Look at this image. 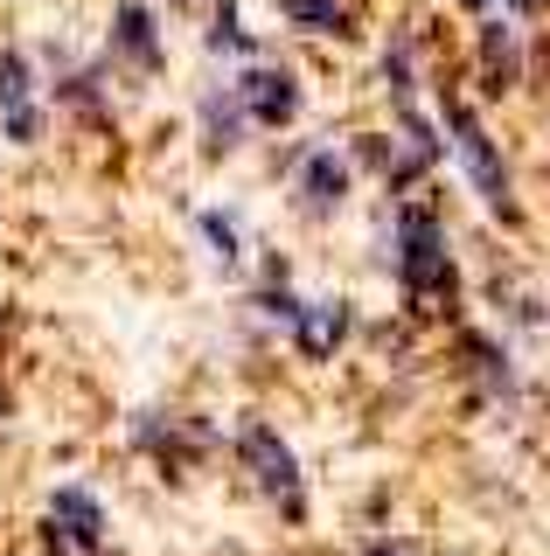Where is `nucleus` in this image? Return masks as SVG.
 <instances>
[{
    "label": "nucleus",
    "instance_id": "obj_1",
    "mask_svg": "<svg viewBox=\"0 0 550 556\" xmlns=\"http://www.w3.org/2000/svg\"><path fill=\"white\" fill-rule=\"evenodd\" d=\"M398 278H404V300L418 313L453 306V257H446V230L425 202H411L398 216Z\"/></svg>",
    "mask_w": 550,
    "mask_h": 556
},
{
    "label": "nucleus",
    "instance_id": "obj_2",
    "mask_svg": "<svg viewBox=\"0 0 550 556\" xmlns=\"http://www.w3.org/2000/svg\"><path fill=\"white\" fill-rule=\"evenodd\" d=\"M237 459L251 466L258 494H265L272 508H286L293 521L307 515V480H300V459H293V445H286L272 425H245V431H237Z\"/></svg>",
    "mask_w": 550,
    "mask_h": 556
},
{
    "label": "nucleus",
    "instance_id": "obj_3",
    "mask_svg": "<svg viewBox=\"0 0 550 556\" xmlns=\"http://www.w3.org/2000/svg\"><path fill=\"white\" fill-rule=\"evenodd\" d=\"M272 278H279V286H265V300H258V306H265L272 320L300 341V355H335L341 327H349V306H335V300H293V292H286V265H272Z\"/></svg>",
    "mask_w": 550,
    "mask_h": 556
},
{
    "label": "nucleus",
    "instance_id": "obj_4",
    "mask_svg": "<svg viewBox=\"0 0 550 556\" xmlns=\"http://www.w3.org/2000/svg\"><path fill=\"white\" fill-rule=\"evenodd\" d=\"M446 132H453V147H460V167H467L474 195L488 202V208H502V216H515V195H509V167H502V153H495V139L480 132V118L467 112V104H446Z\"/></svg>",
    "mask_w": 550,
    "mask_h": 556
},
{
    "label": "nucleus",
    "instance_id": "obj_5",
    "mask_svg": "<svg viewBox=\"0 0 550 556\" xmlns=\"http://www.w3.org/2000/svg\"><path fill=\"white\" fill-rule=\"evenodd\" d=\"M42 535H49V556H105V508L84 486H57Z\"/></svg>",
    "mask_w": 550,
    "mask_h": 556
},
{
    "label": "nucleus",
    "instance_id": "obj_6",
    "mask_svg": "<svg viewBox=\"0 0 550 556\" xmlns=\"http://www.w3.org/2000/svg\"><path fill=\"white\" fill-rule=\"evenodd\" d=\"M237 98H245V112L258 118V126H293V118H300V77H293V70H279V63L245 70Z\"/></svg>",
    "mask_w": 550,
    "mask_h": 556
},
{
    "label": "nucleus",
    "instance_id": "obj_7",
    "mask_svg": "<svg viewBox=\"0 0 550 556\" xmlns=\"http://www.w3.org/2000/svg\"><path fill=\"white\" fill-rule=\"evenodd\" d=\"M341 195H349V161H341L335 147H314V153L293 167V202L307 208V216H328Z\"/></svg>",
    "mask_w": 550,
    "mask_h": 556
},
{
    "label": "nucleus",
    "instance_id": "obj_8",
    "mask_svg": "<svg viewBox=\"0 0 550 556\" xmlns=\"http://www.w3.org/2000/svg\"><path fill=\"white\" fill-rule=\"evenodd\" d=\"M112 63H126L133 77H153V70H161V35H153L147 0H126V8L112 14Z\"/></svg>",
    "mask_w": 550,
    "mask_h": 556
},
{
    "label": "nucleus",
    "instance_id": "obj_9",
    "mask_svg": "<svg viewBox=\"0 0 550 556\" xmlns=\"http://www.w3.org/2000/svg\"><path fill=\"white\" fill-rule=\"evenodd\" d=\"M0 126H8V139H22V147L42 132V104H36V84H28L22 56H0Z\"/></svg>",
    "mask_w": 550,
    "mask_h": 556
},
{
    "label": "nucleus",
    "instance_id": "obj_10",
    "mask_svg": "<svg viewBox=\"0 0 550 556\" xmlns=\"http://www.w3.org/2000/svg\"><path fill=\"white\" fill-rule=\"evenodd\" d=\"M460 348H467V369H474V390H480V396H509V390H515V369H509V355H502L495 341L467 334Z\"/></svg>",
    "mask_w": 550,
    "mask_h": 556
},
{
    "label": "nucleus",
    "instance_id": "obj_11",
    "mask_svg": "<svg viewBox=\"0 0 550 556\" xmlns=\"http://www.w3.org/2000/svg\"><path fill=\"white\" fill-rule=\"evenodd\" d=\"M202 132H210V147H237V132H245V98L237 91L202 98Z\"/></svg>",
    "mask_w": 550,
    "mask_h": 556
},
{
    "label": "nucleus",
    "instance_id": "obj_12",
    "mask_svg": "<svg viewBox=\"0 0 550 556\" xmlns=\"http://www.w3.org/2000/svg\"><path fill=\"white\" fill-rule=\"evenodd\" d=\"M279 8H286V22L307 28V35H341L349 28V8H341V0H279Z\"/></svg>",
    "mask_w": 550,
    "mask_h": 556
},
{
    "label": "nucleus",
    "instance_id": "obj_13",
    "mask_svg": "<svg viewBox=\"0 0 550 556\" xmlns=\"http://www.w3.org/2000/svg\"><path fill=\"white\" fill-rule=\"evenodd\" d=\"M480 77H488V91L515 84V35H502V28L480 35Z\"/></svg>",
    "mask_w": 550,
    "mask_h": 556
},
{
    "label": "nucleus",
    "instance_id": "obj_14",
    "mask_svg": "<svg viewBox=\"0 0 550 556\" xmlns=\"http://www.w3.org/2000/svg\"><path fill=\"white\" fill-rule=\"evenodd\" d=\"M202 243H210V257L223 271H237V216H223V208H202Z\"/></svg>",
    "mask_w": 550,
    "mask_h": 556
},
{
    "label": "nucleus",
    "instance_id": "obj_15",
    "mask_svg": "<svg viewBox=\"0 0 550 556\" xmlns=\"http://www.w3.org/2000/svg\"><path fill=\"white\" fill-rule=\"evenodd\" d=\"M175 8H182V14H202V22H216V14L230 8V0H175Z\"/></svg>",
    "mask_w": 550,
    "mask_h": 556
},
{
    "label": "nucleus",
    "instance_id": "obj_16",
    "mask_svg": "<svg viewBox=\"0 0 550 556\" xmlns=\"http://www.w3.org/2000/svg\"><path fill=\"white\" fill-rule=\"evenodd\" d=\"M515 8H529V14H543V8H550V0H515Z\"/></svg>",
    "mask_w": 550,
    "mask_h": 556
},
{
    "label": "nucleus",
    "instance_id": "obj_17",
    "mask_svg": "<svg viewBox=\"0 0 550 556\" xmlns=\"http://www.w3.org/2000/svg\"><path fill=\"white\" fill-rule=\"evenodd\" d=\"M467 8H495V0H467Z\"/></svg>",
    "mask_w": 550,
    "mask_h": 556
},
{
    "label": "nucleus",
    "instance_id": "obj_18",
    "mask_svg": "<svg viewBox=\"0 0 550 556\" xmlns=\"http://www.w3.org/2000/svg\"><path fill=\"white\" fill-rule=\"evenodd\" d=\"M370 556H398V549H370Z\"/></svg>",
    "mask_w": 550,
    "mask_h": 556
}]
</instances>
